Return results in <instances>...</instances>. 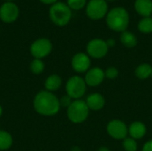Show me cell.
Instances as JSON below:
<instances>
[{
	"mask_svg": "<svg viewBox=\"0 0 152 151\" xmlns=\"http://www.w3.org/2000/svg\"><path fill=\"white\" fill-rule=\"evenodd\" d=\"M34 109L45 117H53L56 115L60 109V100L53 93L48 91H40L33 101Z\"/></svg>",
	"mask_w": 152,
	"mask_h": 151,
	"instance_id": "obj_1",
	"label": "cell"
},
{
	"mask_svg": "<svg viewBox=\"0 0 152 151\" xmlns=\"http://www.w3.org/2000/svg\"><path fill=\"white\" fill-rule=\"evenodd\" d=\"M107 26L117 32H124L129 25L128 12L123 7H115L108 12L106 16Z\"/></svg>",
	"mask_w": 152,
	"mask_h": 151,
	"instance_id": "obj_2",
	"label": "cell"
},
{
	"mask_svg": "<svg viewBox=\"0 0 152 151\" xmlns=\"http://www.w3.org/2000/svg\"><path fill=\"white\" fill-rule=\"evenodd\" d=\"M72 12L67 4L57 2L51 5L49 10V17L53 24L59 27L66 26L71 20Z\"/></svg>",
	"mask_w": 152,
	"mask_h": 151,
	"instance_id": "obj_3",
	"label": "cell"
},
{
	"mask_svg": "<svg viewBox=\"0 0 152 151\" xmlns=\"http://www.w3.org/2000/svg\"><path fill=\"white\" fill-rule=\"evenodd\" d=\"M89 108L83 100H75L67 109L68 118L74 124L85 122L89 116Z\"/></svg>",
	"mask_w": 152,
	"mask_h": 151,
	"instance_id": "obj_4",
	"label": "cell"
},
{
	"mask_svg": "<svg viewBox=\"0 0 152 151\" xmlns=\"http://www.w3.org/2000/svg\"><path fill=\"white\" fill-rule=\"evenodd\" d=\"M86 83L79 76H73L66 83V93L72 100H79L86 92Z\"/></svg>",
	"mask_w": 152,
	"mask_h": 151,
	"instance_id": "obj_5",
	"label": "cell"
},
{
	"mask_svg": "<svg viewBox=\"0 0 152 151\" xmlns=\"http://www.w3.org/2000/svg\"><path fill=\"white\" fill-rule=\"evenodd\" d=\"M86 12L91 20H101L108 13V4L106 0H90L86 4Z\"/></svg>",
	"mask_w": 152,
	"mask_h": 151,
	"instance_id": "obj_6",
	"label": "cell"
},
{
	"mask_svg": "<svg viewBox=\"0 0 152 151\" xmlns=\"http://www.w3.org/2000/svg\"><path fill=\"white\" fill-rule=\"evenodd\" d=\"M53 50V44L47 38H38L30 45V53L34 59H40L48 56Z\"/></svg>",
	"mask_w": 152,
	"mask_h": 151,
	"instance_id": "obj_7",
	"label": "cell"
},
{
	"mask_svg": "<svg viewBox=\"0 0 152 151\" xmlns=\"http://www.w3.org/2000/svg\"><path fill=\"white\" fill-rule=\"evenodd\" d=\"M109 46L107 42L101 38L92 39L86 45V52L89 57L102 59L108 53Z\"/></svg>",
	"mask_w": 152,
	"mask_h": 151,
	"instance_id": "obj_8",
	"label": "cell"
},
{
	"mask_svg": "<svg viewBox=\"0 0 152 151\" xmlns=\"http://www.w3.org/2000/svg\"><path fill=\"white\" fill-rule=\"evenodd\" d=\"M106 130L108 134L115 140H125L128 134V127L119 119L110 121L107 125Z\"/></svg>",
	"mask_w": 152,
	"mask_h": 151,
	"instance_id": "obj_9",
	"label": "cell"
},
{
	"mask_svg": "<svg viewBox=\"0 0 152 151\" xmlns=\"http://www.w3.org/2000/svg\"><path fill=\"white\" fill-rule=\"evenodd\" d=\"M20 15V9L13 2H4L0 6V20L4 23L14 22Z\"/></svg>",
	"mask_w": 152,
	"mask_h": 151,
	"instance_id": "obj_10",
	"label": "cell"
},
{
	"mask_svg": "<svg viewBox=\"0 0 152 151\" xmlns=\"http://www.w3.org/2000/svg\"><path fill=\"white\" fill-rule=\"evenodd\" d=\"M91 66V60L88 54L85 53H76L71 60V67L77 73L87 72Z\"/></svg>",
	"mask_w": 152,
	"mask_h": 151,
	"instance_id": "obj_11",
	"label": "cell"
},
{
	"mask_svg": "<svg viewBox=\"0 0 152 151\" xmlns=\"http://www.w3.org/2000/svg\"><path fill=\"white\" fill-rule=\"evenodd\" d=\"M105 78V73L104 71L98 67L90 69L85 77V81L88 86L91 87H95L100 85Z\"/></svg>",
	"mask_w": 152,
	"mask_h": 151,
	"instance_id": "obj_12",
	"label": "cell"
},
{
	"mask_svg": "<svg viewBox=\"0 0 152 151\" xmlns=\"http://www.w3.org/2000/svg\"><path fill=\"white\" fill-rule=\"evenodd\" d=\"M86 103L90 110L98 111L103 109L105 105V99L102 94L98 93H94L87 96L86 100Z\"/></svg>",
	"mask_w": 152,
	"mask_h": 151,
	"instance_id": "obj_13",
	"label": "cell"
},
{
	"mask_svg": "<svg viewBox=\"0 0 152 151\" xmlns=\"http://www.w3.org/2000/svg\"><path fill=\"white\" fill-rule=\"evenodd\" d=\"M147 133L146 125L141 121H134L128 127V134L134 140L142 139Z\"/></svg>",
	"mask_w": 152,
	"mask_h": 151,
	"instance_id": "obj_14",
	"label": "cell"
},
{
	"mask_svg": "<svg viewBox=\"0 0 152 151\" xmlns=\"http://www.w3.org/2000/svg\"><path fill=\"white\" fill-rule=\"evenodd\" d=\"M134 8L138 14L145 17H151L152 14V0H135Z\"/></svg>",
	"mask_w": 152,
	"mask_h": 151,
	"instance_id": "obj_15",
	"label": "cell"
},
{
	"mask_svg": "<svg viewBox=\"0 0 152 151\" xmlns=\"http://www.w3.org/2000/svg\"><path fill=\"white\" fill-rule=\"evenodd\" d=\"M62 84V79L60 76L56 75V74H53L51 76H49L45 82V90L48 92H54L57 91L58 89L61 88Z\"/></svg>",
	"mask_w": 152,
	"mask_h": 151,
	"instance_id": "obj_16",
	"label": "cell"
},
{
	"mask_svg": "<svg viewBox=\"0 0 152 151\" xmlns=\"http://www.w3.org/2000/svg\"><path fill=\"white\" fill-rule=\"evenodd\" d=\"M120 42L123 45L127 48H133L137 44V37L136 36L130 31H124L120 35Z\"/></svg>",
	"mask_w": 152,
	"mask_h": 151,
	"instance_id": "obj_17",
	"label": "cell"
},
{
	"mask_svg": "<svg viewBox=\"0 0 152 151\" xmlns=\"http://www.w3.org/2000/svg\"><path fill=\"white\" fill-rule=\"evenodd\" d=\"M152 67L149 63H142L135 69V76L139 79L144 80L151 76Z\"/></svg>",
	"mask_w": 152,
	"mask_h": 151,
	"instance_id": "obj_18",
	"label": "cell"
},
{
	"mask_svg": "<svg viewBox=\"0 0 152 151\" xmlns=\"http://www.w3.org/2000/svg\"><path fill=\"white\" fill-rule=\"evenodd\" d=\"M13 140L12 135L6 132L0 130V150H7L12 145Z\"/></svg>",
	"mask_w": 152,
	"mask_h": 151,
	"instance_id": "obj_19",
	"label": "cell"
},
{
	"mask_svg": "<svg viewBox=\"0 0 152 151\" xmlns=\"http://www.w3.org/2000/svg\"><path fill=\"white\" fill-rule=\"evenodd\" d=\"M138 29L144 34H149L152 32V18L145 17L142 19L138 23Z\"/></svg>",
	"mask_w": 152,
	"mask_h": 151,
	"instance_id": "obj_20",
	"label": "cell"
},
{
	"mask_svg": "<svg viewBox=\"0 0 152 151\" xmlns=\"http://www.w3.org/2000/svg\"><path fill=\"white\" fill-rule=\"evenodd\" d=\"M45 69V63L40 59H34L30 63V70L35 75L41 74Z\"/></svg>",
	"mask_w": 152,
	"mask_h": 151,
	"instance_id": "obj_21",
	"label": "cell"
},
{
	"mask_svg": "<svg viewBox=\"0 0 152 151\" xmlns=\"http://www.w3.org/2000/svg\"><path fill=\"white\" fill-rule=\"evenodd\" d=\"M123 148L126 151H136L138 148L136 140L131 137H126L125 140H123Z\"/></svg>",
	"mask_w": 152,
	"mask_h": 151,
	"instance_id": "obj_22",
	"label": "cell"
},
{
	"mask_svg": "<svg viewBox=\"0 0 152 151\" xmlns=\"http://www.w3.org/2000/svg\"><path fill=\"white\" fill-rule=\"evenodd\" d=\"M67 4L71 10H80L86 5V0H67Z\"/></svg>",
	"mask_w": 152,
	"mask_h": 151,
	"instance_id": "obj_23",
	"label": "cell"
},
{
	"mask_svg": "<svg viewBox=\"0 0 152 151\" xmlns=\"http://www.w3.org/2000/svg\"><path fill=\"white\" fill-rule=\"evenodd\" d=\"M104 73H105V77L109 79H114L118 76V69L115 67H110L104 71Z\"/></svg>",
	"mask_w": 152,
	"mask_h": 151,
	"instance_id": "obj_24",
	"label": "cell"
},
{
	"mask_svg": "<svg viewBox=\"0 0 152 151\" xmlns=\"http://www.w3.org/2000/svg\"><path fill=\"white\" fill-rule=\"evenodd\" d=\"M72 99L69 96V95H65L63 97H61L60 99V104H61V107H65V108H69V105L72 103Z\"/></svg>",
	"mask_w": 152,
	"mask_h": 151,
	"instance_id": "obj_25",
	"label": "cell"
},
{
	"mask_svg": "<svg viewBox=\"0 0 152 151\" xmlns=\"http://www.w3.org/2000/svg\"><path fill=\"white\" fill-rule=\"evenodd\" d=\"M142 151H152V140L148 141L142 147Z\"/></svg>",
	"mask_w": 152,
	"mask_h": 151,
	"instance_id": "obj_26",
	"label": "cell"
},
{
	"mask_svg": "<svg viewBox=\"0 0 152 151\" xmlns=\"http://www.w3.org/2000/svg\"><path fill=\"white\" fill-rule=\"evenodd\" d=\"M39 1L45 4H51V5L57 3V0H39Z\"/></svg>",
	"mask_w": 152,
	"mask_h": 151,
	"instance_id": "obj_27",
	"label": "cell"
},
{
	"mask_svg": "<svg viewBox=\"0 0 152 151\" xmlns=\"http://www.w3.org/2000/svg\"><path fill=\"white\" fill-rule=\"evenodd\" d=\"M106 42H107V44H108V46H109V47H112V46H114V45H115V40H114V39H112V38L108 39Z\"/></svg>",
	"mask_w": 152,
	"mask_h": 151,
	"instance_id": "obj_28",
	"label": "cell"
},
{
	"mask_svg": "<svg viewBox=\"0 0 152 151\" xmlns=\"http://www.w3.org/2000/svg\"><path fill=\"white\" fill-rule=\"evenodd\" d=\"M98 151H110V149L109 148H107V147H101Z\"/></svg>",
	"mask_w": 152,
	"mask_h": 151,
	"instance_id": "obj_29",
	"label": "cell"
},
{
	"mask_svg": "<svg viewBox=\"0 0 152 151\" xmlns=\"http://www.w3.org/2000/svg\"><path fill=\"white\" fill-rule=\"evenodd\" d=\"M2 114H3V108H2V106L0 105V117H1V116H2Z\"/></svg>",
	"mask_w": 152,
	"mask_h": 151,
	"instance_id": "obj_30",
	"label": "cell"
},
{
	"mask_svg": "<svg viewBox=\"0 0 152 151\" xmlns=\"http://www.w3.org/2000/svg\"><path fill=\"white\" fill-rule=\"evenodd\" d=\"M4 2H13V1H15V0H4Z\"/></svg>",
	"mask_w": 152,
	"mask_h": 151,
	"instance_id": "obj_31",
	"label": "cell"
},
{
	"mask_svg": "<svg viewBox=\"0 0 152 151\" xmlns=\"http://www.w3.org/2000/svg\"><path fill=\"white\" fill-rule=\"evenodd\" d=\"M108 1H115V0H108Z\"/></svg>",
	"mask_w": 152,
	"mask_h": 151,
	"instance_id": "obj_32",
	"label": "cell"
},
{
	"mask_svg": "<svg viewBox=\"0 0 152 151\" xmlns=\"http://www.w3.org/2000/svg\"><path fill=\"white\" fill-rule=\"evenodd\" d=\"M151 77H152V71H151Z\"/></svg>",
	"mask_w": 152,
	"mask_h": 151,
	"instance_id": "obj_33",
	"label": "cell"
}]
</instances>
